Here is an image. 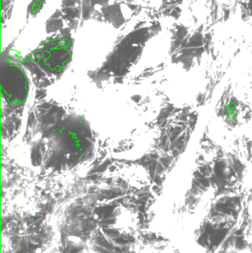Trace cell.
Masks as SVG:
<instances>
[{"instance_id":"2","label":"cell","mask_w":252,"mask_h":253,"mask_svg":"<svg viewBox=\"0 0 252 253\" xmlns=\"http://www.w3.org/2000/svg\"><path fill=\"white\" fill-rule=\"evenodd\" d=\"M42 52L34 59L38 67L47 74H56L62 71L68 59V50L61 46Z\"/></svg>"},{"instance_id":"1","label":"cell","mask_w":252,"mask_h":253,"mask_svg":"<svg viewBox=\"0 0 252 253\" xmlns=\"http://www.w3.org/2000/svg\"><path fill=\"white\" fill-rule=\"evenodd\" d=\"M2 97L11 106H19L27 98L29 82L22 67L7 63L1 69Z\"/></svg>"},{"instance_id":"3","label":"cell","mask_w":252,"mask_h":253,"mask_svg":"<svg viewBox=\"0 0 252 253\" xmlns=\"http://www.w3.org/2000/svg\"><path fill=\"white\" fill-rule=\"evenodd\" d=\"M85 137L74 128L67 127L61 129L54 139L58 150L65 155H70V156H76L80 152L85 146Z\"/></svg>"}]
</instances>
